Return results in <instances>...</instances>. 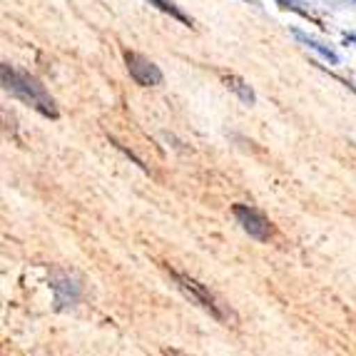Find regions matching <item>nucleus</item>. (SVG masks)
Listing matches in <instances>:
<instances>
[{"label":"nucleus","mask_w":356,"mask_h":356,"mask_svg":"<svg viewBox=\"0 0 356 356\" xmlns=\"http://www.w3.org/2000/svg\"><path fill=\"white\" fill-rule=\"evenodd\" d=\"M0 80H3V90L6 92H10L13 97H18L20 102H25L33 110H38L42 118H50V120L58 118V105H55L53 95L42 88L38 77H33L30 72L18 70V67H13L10 63H3L0 65Z\"/></svg>","instance_id":"1"},{"label":"nucleus","mask_w":356,"mask_h":356,"mask_svg":"<svg viewBox=\"0 0 356 356\" xmlns=\"http://www.w3.org/2000/svg\"><path fill=\"white\" fill-rule=\"evenodd\" d=\"M170 277L175 280V284H177V289L182 291L184 297L190 299L192 304H197L200 309H204L209 316H214L217 321H234V314H232V309L227 307V304H222L220 299L214 297L212 291L207 289L204 284H200L197 280H192L190 274H182V272H175V269H170Z\"/></svg>","instance_id":"2"},{"label":"nucleus","mask_w":356,"mask_h":356,"mask_svg":"<svg viewBox=\"0 0 356 356\" xmlns=\"http://www.w3.org/2000/svg\"><path fill=\"white\" fill-rule=\"evenodd\" d=\"M122 58H125L127 72H130V77L137 85H143V88H157V85H162L165 75H162V70L149 58L140 55L137 50H125Z\"/></svg>","instance_id":"3"},{"label":"nucleus","mask_w":356,"mask_h":356,"mask_svg":"<svg viewBox=\"0 0 356 356\" xmlns=\"http://www.w3.org/2000/svg\"><path fill=\"white\" fill-rule=\"evenodd\" d=\"M234 217L242 225V229L250 234L257 242H269L272 237V225L259 209H254L252 204H234Z\"/></svg>","instance_id":"4"},{"label":"nucleus","mask_w":356,"mask_h":356,"mask_svg":"<svg viewBox=\"0 0 356 356\" xmlns=\"http://www.w3.org/2000/svg\"><path fill=\"white\" fill-rule=\"evenodd\" d=\"M53 289L58 294V304L60 307H67V304H75L77 297H80V284L75 282L70 272H60L55 269L53 272Z\"/></svg>","instance_id":"5"},{"label":"nucleus","mask_w":356,"mask_h":356,"mask_svg":"<svg viewBox=\"0 0 356 356\" xmlns=\"http://www.w3.org/2000/svg\"><path fill=\"white\" fill-rule=\"evenodd\" d=\"M289 33L294 38H297V40L302 42V45H307L309 50H314V53L319 55L321 60H327L329 65H341V55H339L337 50L332 48V45L316 40V38H312L309 33H304V30H299V28H289Z\"/></svg>","instance_id":"6"},{"label":"nucleus","mask_w":356,"mask_h":356,"mask_svg":"<svg viewBox=\"0 0 356 356\" xmlns=\"http://www.w3.org/2000/svg\"><path fill=\"white\" fill-rule=\"evenodd\" d=\"M222 75V80H225V85H227V90H232L234 95L239 97V100L244 102V105H254L257 102V92H254V88H252L244 77H239V75H234V72H220Z\"/></svg>","instance_id":"7"},{"label":"nucleus","mask_w":356,"mask_h":356,"mask_svg":"<svg viewBox=\"0 0 356 356\" xmlns=\"http://www.w3.org/2000/svg\"><path fill=\"white\" fill-rule=\"evenodd\" d=\"M149 6H154L160 13H165V15H170V18H175V20H179L182 25H187V28H192L195 25V20L187 15V13L182 10V8L175 3V0H147Z\"/></svg>","instance_id":"8"},{"label":"nucleus","mask_w":356,"mask_h":356,"mask_svg":"<svg viewBox=\"0 0 356 356\" xmlns=\"http://www.w3.org/2000/svg\"><path fill=\"white\" fill-rule=\"evenodd\" d=\"M284 10H291V13H297V15H302L304 20H312V23H319L316 20V15L312 13V8H307V3L304 0H277Z\"/></svg>","instance_id":"9"},{"label":"nucleus","mask_w":356,"mask_h":356,"mask_svg":"<svg viewBox=\"0 0 356 356\" xmlns=\"http://www.w3.org/2000/svg\"><path fill=\"white\" fill-rule=\"evenodd\" d=\"M110 140H113V145H115V147H118V149H122V152H125L127 157H130V160H135V165H140V167H143V170H147V167H145V162L140 160V157H137V154L132 152L130 147H125V145H122V143H118V140H115V137H110Z\"/></svg>","instance_id":"10"},{"label":"nucleus","mask_w":356,"mask_h":356,"mask_svg":"<svg viewBox=\"0 0 356 356\" xmlns=\"http://www.w3.org/2000/svg\"><path fill=\"white\" fill-rule=\"evenodd\" d=\"M344 42H346V45H356V35H354V33H344Z\"/></svg>","instance_id":"11"},{"label":"nucleus","mask_w":356,"mask_h":356,"mask_svg":"<svg viewBox=\"0 0 356 356\" xmlns=\"http://www.w3.org/2000/svg\"><path fill=\"white\" fill-rule=\"evenodd\" d=\"M165 356H187L182 351H175V349H165Z\"/></svg>","instance_id":"12"},{"label":"nucleus","mask_w":356,"mask_h":356,"mask_svg":"<svg viewBox=\"0 0 356 356\" xmlns=\"http://www.w3.org/2000/svg\"><path fill=\"white\" fill-rule=\"evenodd\" d=\"M341 83H344V85H346V88H349V90H351V92H354V95H356V85H354V83H349V80H341Z\"/></svg>","instance_id":"13"},{"label":"nucleus","mask_w":356,"mask_h":356,"mask_svg":"<svg viewBox=\"0 0 356 356\" xmlns=\"http://www.w3.org/2000/svg\"><path fill=\"white\" fill-rule=\"evenodd\" d=\"M242 3H250V6H254V8H261L259 0H242Z\"/></svg>","instance_id":"14"},{"label":"nucleus","mask_w":356,"mask_h":356,"mask_svg":"<svg viewBox=\"0 0 356 356\" xmlns=\"http://www.w3.org/2000/svg\"><path fill=\"white\" fill-rule=\"evenodd\" d=\"M354 3H356V0H354Z\"/></svg>","instance_id":"15"}]
</instances>
